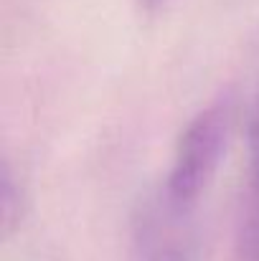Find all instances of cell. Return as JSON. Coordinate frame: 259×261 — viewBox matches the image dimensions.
I'll list each match as a JSON object with an SVG mask.
<instances>
[{
	"label": "cell",
	"mask_w": 259,
	"mask_h": 261,
	"mask_svg": "<svg viewBox=\"0 0 259 261\" xmlns=\"http://www.w3.org/2000/svg\"><path fill=\"white\" fill-rule=\"evenodd\" d=\"M231 132V107L229 101L211 104L201 109L180 132L171 170L160 190L173 205L183 211H196L198 200L214 182L216 170L224 160Z\"/></svg>",
	"instance_id": "1"
},
{
	"label": "cell",
	"mask_w": 259,
	"mask_h": 261,
	"mask_svg": "<svg viewBox=\"0 0 259 261\" xmlns=\"http://www.w3.org/2000/svg\"><path fill=\"white\" fill-rule=\"evenodd\" d=\"M198 254L196 211L173 205L160 188L145 195L130 223V261H198Z\"/></svg>",
	"instance_id": "2"
},
{
	"label": "cell",
	"mask_w": 259,
	"mask_h": 261,
	"mask_svg": "<svg viewBox=\"0 0 259 261\" xmlns=\"http://www.w3.org/2000/svg\"><path fill=\"white\" fill-rule=\"evenodd\" d=\"M247 195L242 205V218L237 228V254L239 261H259V99L247 124Z\"/></svg>",
	"instance_id": "3"
},
{
	"label": "cell",
	"mask_w": 259,
	"mask_h": 261,
	"mask_svg": "<svg viewBox=\"0 0 259 261\" xmlns=\"http://www.w3.org/2000/svg\"><path fill=\"white\" fill-rule=\"evenodd\" d=\"M23 190L20 182L13 177L8 163H3V177H0V216H3V231L10 233L23 218Z\"/></svg>",
	"instance_id": "4"
},
{
	"label": "cell",
	"mask_w": 259,
	"mask_h": 261,
	"mask_svg": "<svg viewBox=\"0 0 259 261\" xmlns=\"http://www.w3.org/2000/svg\"><path fill=\"white\" fill-rule=\"evenodd\" d=\"M145 3H158V0H145Z\"/></svg>",
	"instance_id": "5"
}]
</instances>
